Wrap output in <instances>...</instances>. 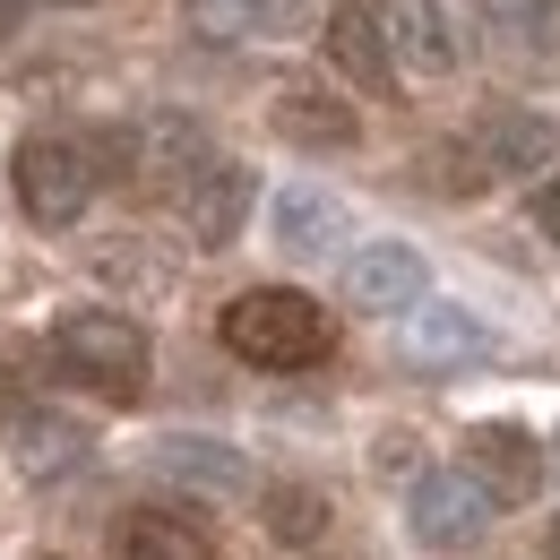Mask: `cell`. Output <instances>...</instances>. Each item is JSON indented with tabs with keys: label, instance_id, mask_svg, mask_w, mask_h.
Returning <instances> with one entry per match:
<instances>
[{
	"label": "cell",
	"instance_id": "1",
	"mask_svg": "<svg viewBox=\"0 0 560 560\" xmlns=\"http://www.w3.org/2000/svg\"><path fill=\"white\" fill-rule=\"evenodd\" d=\"M215 337L242 353V362H259V371H311V362H328V346H337L328 311L302 284H250V293H233L224 319H215Z\"/></svg>",
	"mask_w": 560,
	"mask_h": 560
},
{
	"label": "cell",
	"instance_id": "2",
	"mask_svg": "<svg viewBox=\"0 0 560 560\" xmlns=\"http://www.w3.org/2000/svg\"><path fill=\"white\" fill-rule=\"evenodd\" d=\"M86 155H95V182H113V173H121V182H164L173 199H182L190 173H208V164H215L208 130H199L190 113H139V121L104 130Z\"/></svg>",
	"mask_w": 560,
	"mask_h": 560
},
{
	"label": "cell",
	"instance_id": "3",
	"mask_svg": "<svg viewBox=\"0 0 560 560\" xmlns=\"http://www.w3.org/2000/svg\"><path fill=\"white\" fill-rule=\"evenodd\" d=\"M52 362L70 371V380H86V388H104V397H139L147 388V328L130 319V311H61L52 319Z\"/></svg>",
	"mask_w": 560,
	"mask_h": 560
},
{
	"label": "cell",
	"instance_id": "4",
	"mask_svg": "<svg viewBox=\"0 0 560 560\" xmlns=\"http://www.w3.org/2000/svg\"><path fill=\"white\" fill-rule=\"evenodd\" d=\"M9 190H18L26 224L61 233V224H78L86 199H95V155H86V139H70V130H35V139H18V155H9Z\"/></svg>",
	"mask_w": 560,
	"mask_h": 560
},
{
	"label": "cell",
	"instance_id": "5",
	"mask_svg": "<svg viewBox=\"0 0 560 560\" xmlns=\"http://www.w3.org/2000/svg\"><path fill=\"white\" fill-rule=\"evenodd\" d=\"M406 517H415L422 552H475L500 509H491V491L475 483L466 466H440V475H422V483H415V509H406Z\"/></svg>",
	"mask_w": 560,
	"mask_h": 560
},
{
	"label": "cell",
	"instance_id": "6",
	"mask_svg": "<svg viewBox=\"0 0 560 560\" xmlns=\"http://www.w3.org/2000/svg\"><path fill=\"white\" fill-rule=\"evenodd\" d=\"M466 147H475V164H483V182H535V173H560V121L552 113H535V104H509V113H483L475 130H466Z\"/></svg>",
	"mask_w": 560,
	"mask_h": 560
},
{
	"label": "cell",
	"instance_id": "7",
	"mask_svg": "<svg viewBox=\"0 0 560 560\" xmlns=\"http://www.w3.org/2000/svg\"><path fill=\"white\" fill-rule=\"evenodd\" d=\"M362 9H371V26H380V44H388V61H397V70L448 78L457 61H466L457 18H448L440 0H362Z\"/></svg>",
	"mask_w": 560,
	"mask_h": 560
},
{
	"label": "cell",
	"instance_id": "8",
	"mask_svg": "<svg viewBox=\"0 0 560 560\" xmlns=\"http://www.w3.org/2000/svg\"><path fill=\"white\" fill-rule=\"evenodd\" d=\"M259 199V182H250V164H233V155H215L208 173H190L182 182V233L199 242V250H233V233H242V215Z\"/></svg>",
	"mask_w": 560,
	"mask_h": 560
},
{
	"label": "cell",
	"instance_id": "9",
	"mask_svg": "<svg viewBox=\"0 0 560 560\" xmlns=\"http://www.w3.org/2000/svg\"><path fill=\"white\" fill-rule=\"evenodd\" d=\"M346 302L353 311H380V319H397V311H415L431 302V268H422L415 242H362L346 259Z\"/></svg>",
	"mask_w": 560,
	"mask_h": 560
},
{
	"label": "cell",
	"instance_id": "10",
	"mask_svg": "<svg viewBox=\"0 0 560 560\" xmlns=\"http://www.w3.org/2000/svg\"><path fill=\"white\" fill-rule=\"evenodd\" d=\"M466 475L491 491V509L535 500V491H544V448H535L526 422H475V431H466Z\"/></svg>",
	"mask_w": 560,
	"mask_h": 560
},
{
	"label": "cell",
	"instance_id": "11",
	"mask_svg": "<svg viewBox=\"0 0 560 560\" xmlns=\"http://www.w3.org/2000/svg\"><path fill=\"white\" fill-rule=\"evenodd\" d=\"M319 26V0H190L199 44H293Z\"/></svg>",
	"mask_w": 560,
	"mask_h": 560
},
{
	"label": "cell",
	"instance_id": "12",
	"mask_svg": "<svg viewBox=\"0 0 560 560\" xmlns=\"http://www.w3.org/2000/svg\"><path fill=\"white\" fill-rule=\"evenodd\" d=\"M397 353H406L415 371H466V362L491 353V328L466 302H415L406 328H397Z\"/></svg>",
	"mask_w": 560,
	"mask_h": 560
},
{
	"label": "cell",
	"instance_id": "13",
	"mask_svg": "<svg viewBox=\"0 0 560 560\" xmlns=\"http://www.w3.org/2000/svg\"><path fill=\"white\" fill-rule=\"evenodd\" d=\"M86 448H95V431H86L78 415H52V406L9 415V466H18L26 483H61V475H78Z\"/></svg>",
	"mask_w": 560,
	"mask_h": 560
},
{
	"label": "cell",
	"instance_id": "14",
	"mask_svg": "<svg viewBox=\"0 0 560 560\" xmlns=\"http://www.w3.org/2000/svg\"><path fill=\"white\" fill-rule=\"evenodd\" d=\"M268 121H277V139L311 147V155H328V147H353V139H362V113H353L337 86H319V78H284L277 104H268Z\"/></svg>",
	"mask_w": 560,
	"mask_h": 560
},
{
	"label": "cell",
	"instance_id": "15",
	"mask_svg": "<svg viewBox=\"0 0 560 560\" xmlns=\"http://www.w3.org/2000/svg\"><path fill=\"white\" fill-rule=\"evenodd\" d=\"M113 560H215V535L190 509H130L113 526Z\"/></svg>",
	"mask_w": 560,
	"mask_h": 560
},
{
	"label": "cell",
	"instance_id": "16",
	"mask_svg": "<svg viewBox=\"0 0 560 560\" xmlns=\"http://www.w3.org/2000/svg\"><path fill=\"white\" fill-rule=\"evenodd\" d=\"M328 61H337L353 86H371V95H388V86H397V61H388V44H380V26H371V9H362V0L328 9Z\"/></svg>",
	"mask_w": 560,
	"mask_h": 560
},
{
	"label": "cell",
	"instance_id": "17",
	"mask_svg": "<svg viewBox=\"0 0 560 560\" xmlns=\"http://www.w3.org/2000/svg\"><path fill=\"white\" fill-rule=\"evenodd\" d=\"M328 242H346V208H337L328 190L293 182V190L277 199V250H293V259H319Z\"/></svg>",
	"mask_w": 560,
	"mask_h": 560
},
{
	"label": "cell",
	"instance_id": "18",
	"mask_svg": "<svg viewBox=\"0 0 560 560\" xmlns=\"http://www.w3.org/2000/svg\"><path fill=\"white\" fill-rule=\"evenodd\" d=\"M259 517H268L277 544H319L337 509H328V491H319V483H268V491H259Z\"/></svg>",
	"mask_w": 560,
	"mask_h": 560
},
{
	"label": "cell",
	"instance_id": "19",
	"mask_svg": "<svg viewBox=\"0 0 560 560\" xmlns=\"http://www.w3.org/2000/svg\"><path fill=\"white\" fill-rule=\"evenodd\" d=\"M155 466H164V475H182V483H208V491H242V483H250V466H242L224 440H164V448H155Z\"/></svg>",
	"mask_w": 560,
	"mask_h": 560
},
{
	"label": "cell",
	"instance_id": "20",
	"mask_svg": "<svg viewBox=\"0 0 560 560\" xmlns=\"http://www.w3.org/2000/svg\"><path fill=\"white\" fill-rule=\"evenodd\" d=\"M422 164H431V182H440L448 199H475V190H491V182H483V164H475V147H466V139H448L440 155H422Z\"/></svg>",
	"mask_w": 560,
	"mask_h": 560
},
{
	"label": "cell",
	"instance_id": "21",
	"mask_svg": "<svg viewBox=\"0 0 560 560\" xmlns=\"http://www.w3.org/2000/svg\"><path fill=\"white\" fill-rule=\"evenodd\" d=\"M535 233L560 242V173H544V190H535Z\"/></svg>",
	"mask_w": 560,
	"mask_h": 560
},
{
	"label": "cell",
	"instance_id": "22",
	"mask_svg": "<svg viewBox=\"0 0 560 560\" xmlns=\"http://www.w3.org/2000/svg\"><path fill=\"white\" fill-rule=\"evenodd\" d=\"M475 9H491V26H509V18H526L535 0H475Z\"/></svg>",
	"mask_w": 560,
	"mask_h": 560
},
{
	"label": "cell",
	"instance_id": "23",
	"mask_svg": "<svg viewBox=\"0 0 560 560\" xmlns=\"http://www.w3.org/2000/svg\"><path fill=\"white\" fill-rule=\"evenodd\" d=\"M9 26H18V0H0V35H9Z\"/></svg>",
	"mask_w": 560,
	"mask_h": 560
},
{
	"label": "cell",
	"instance_id": "24",
	"mask_svg": "<svg viewBox=\"0 0 560 560\" xmlns=\"http://www.w3.org/2000/svg\"><path fill=\"white\" fill-rule=\"evenodd\" d=\"M544 560H560V526H552V544H544Z\"/></svg>",
	"mask_w": 560,
	"mask_h": 560
},
{
	"label": "cell",
	"instance_id": "25",
	"mask_svg": "<svg viewBox=\"0 0 560 560\" xmlns=\"http://www.w3.org/2000/svg\"><path fill=\"white\" fill-rule=\"evenodd\" d=\"M0 415H9V388H0Z\"/></svg>",
	"mask_w": 560,
	"mask_h": 560
}]
</instances>
